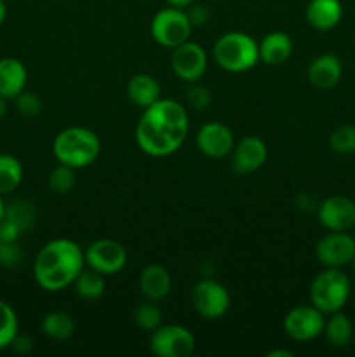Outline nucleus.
Returning <instances> with one entry per match:
<instances>
[{
    "label": "nucleus",
    "instance_id": "1",
    "mask_svg": "<svg viewBox=\"0 0 355 357\" xmlns=\"http://www.w3.org/2000/svg\"><path fill=\"white\" fill-rule=\"evenodd\" d=\"M188 131L187 108L169 98H160L143 112L136 126V142L146 155L167 157L183 146Z\"/></svg>",
    "mask_w": 355,
    "mask_h": 357
},
{
    "label": "nucleus",
    "instance_id": "2",
    "mask_svg": "<svg viewBox=\"0 0 355 357\" xmlns=\"http://www.w3.org/2000/svg\"><path fill=\"white\" fill-rule=\"evenodd\" d=\"M86 267L84 251L72 239H54L42 246L33 261V278L44 291L58 293L73 286Z\"/></svg>",
    "mask_w": 355,
    "mask_h": 357
},
{
    "label": "nucleus",
    "instance_id": "3",
    "mask_svg": "<svg viewBox=\"0 0 355 357\" xmlns=\"http://www.w3.org/2000/svg\"><path fill=\"white\" fill-rule=\"evenodd\" d=\"M101 152V139L93 129L72 126L56 135L52 142V153L59 164L82 169L90 166Z\"/></svg>",
    "mask_w": 355,
    "mask_h": 357
},
{
    "label": "nucleus",
    "instance_id": "4",
    "mask_svg": "<svg viewBox=\"0 0 355 357\" xmlns=\"http://www.w3.org/2000/svg\"><path fill=\"white\" fill-rule=\"evenodd\" d=\"M212 58L226 72H247L260 61V44L244 31H228L216 40Z\"/></svg>",
    "mask_w": 355,
    "mask_h": 357
},
{
    "label": "nucleus",
    "instance_id": "5",
    "mask_svg": "<svg viewBox=\"0 0 355 357\" xmlns=\"http://www.w3.org/2000/svg\"><path fill=\"white\" fill-rule=\"evenodd\" d=\"M350 296V279L341 268L326 267L313 278L310 284V303L322 314H333L343 309Z\"/></svg>",
    "mask_w": 355,
    "mask_h": 357
},
{
    "label": "nucleus",
    "instance_id": "6",
    "mask_svg": "<svg viewBox=\"0 0 355 357\" xmlns=\"http://www.w3.org/2000/svg\"><path fill=\"white\" fill-rule=\"evenodd\" d=\"M150 30H152V37L157 44L167 49H174L183 42L190 40L194 26L183 9L169 6L153 16Z\"/></svg>",
    "mask_w": 355,
    "mask_h": 357
},
{
    "label": "nucleus",
    "instance_id": "7",
    "mask_svg": "<svg viewBox=\"0 0 355 357\" xmlns=\"http://www.w3.org/2000/svg\"><path fill=\"white\" fill-rule=\"evenodd\" d=\"M150 349L159 357H188L195 351V337L180 324H160L152 331Z\"/></svg>",
    "mask_w": 355,
    "mask_h": 357
},
{
    "label": "nucleus",
    "instance_id": "8",
    "mask_svg": "<svg viewBox=\"0 0 355 357\" xmlns=\"http://www.w3.org/2000/svg\"><path fill=\"white\" fill-rule=\"evenodd\" d=\"M191 305L204 319H219L230 309V293L214 279H202L191 289Z\"/></svg>",
    "mask_w": 355,
    "mask_h": 357
},
{
    "label": "nucleus",
    "instance_id": "9",
    "mask_svg": "<svg viewBox=\"0 0 355 357\" xmlns=\"http://www.w3.org/2000/svg\"><path fill=\"white\" fill-rule=\"evenodd\" d=\"M84 258H86L87 267L106 278V275L118 274L125 267L127 251L117 241L100 239L87 246V250L84 251Z\"/></svg>",
    "mask_w": 355,
    "mask_h": 357
},
{
    "label": "nucleus",
    "instance_id": "10",
    "mask_svg": "<svg viewBox=\"0 0 355 357\" xmlns=\"http://www.w3.org/2000/svg\"><path fill=\"white\" fill-rule=\"evenodd\" d=\"M326 314L320 312L317 307L298 305L289 310L284 317V331L291 340L310 342L320 337L326 324Z\"/></svg>",
    "mask_w": 355,
    "mask_h": 357
},
{
    "label": "nucleus",
    "instance_id": "11",
    "mask_svg": "<svg viewBox=\"0 0 355 357\" xmlns=\"http://www.w3.org/2000/svg\"><path fill=\"white\" fill-rule=\"evenodd\" d=\"M171 68L178 79L184 82H197L207 70V54L205 49L197 42L187 40L173 49L171 54Z\"/></svg>",
    "mask_w": 355,
    "mask_h": 357
},
{
    "label": "nucleus",
    "instance_id": "12",
    "mask_svg": "<svg viewBox=\"0 0 355 357\" xmlns=\"http://www.w3.org/2000/svg\"><path fill=\"white\" fill-rule=\"evenodd\" d=\"M315 255L324 267L341 268L350 265L355 257V237L348 232H327L317 243Z\"/></svg>",
    "mask_w": 355,
    "mask_h": 357
},
{
    "label": "nucleus",
    "instance_id": "13",
    "mask_svg": "<svg viewBox=\"0 0 355 357\" xmlns=\"http://www.w3.org/2000/svg\"><path fill=\"white\" fill-rule=\"evenodd\" d=\"M317 216L329 232H348L355 229V202L345 195H331L320 202Z\"/></svg>",
    "mask_w": 355,
    "mask_h": 357
},
{
    "label": "nucleus",
    "instance_id": "14",
    "mask_svg": "<svg viewBox=\"0 0 355 357\" xmlns=\"http://www.w3.org/2000/svg\"><path fill=\"white\" fill-rule=\"evenodd\" d=\"M197 146L209 159H223L235 146V136L228 126L221 122H207L197 132Z\"/></svg>",
    "mask_w": 355,
    "mask_h": 357
},
{
    "label": "nucleus",
    "instance_id": "15",
    "mask_svg": "<svg viewBox=\"0 0 355 357\" xmlns=\"http://www.w3.org/2000/svg\"><path fill=\"white\" fill-rule=\"evenodd\" d=\"M268 159V146L260 136H246L232 150V169L237 174H249L260 169Z\"/></svg>",
    "mask_w": 355,
    "mask_h": 357
},
{
    "label": "nucleus",
    "instance_id": "16",
    "mask_svg": "<svg viewBox=\"0 0 355 357\" xmlns=\"http://www.w3.org/2000/svg\"><path fill=\"white\" fill-rule=\"evenodd\" d=\"M343 75V65L336 54H320L310 63L308 66V80L313 87L320 91H329L340 84Z\"/></svg>",
    "mask_w": 355,
    "mask_h": 357
},
{
    "label": "nucleus",
    "instance_id": "17",
    "mask_svg": "<svg viewBox=\"0 0 355 357\" xmlns=\"http://www.w3.org/2000/svg\"><path fill=\"white\" fill-rule=\"evenodd\" d=\"M171 274L164 265L150 264L139 274V289L146 300L160 302L171 293Z\"/></svg>",
    "mask_w": 355,
    "mask_h": 357
},
{
    "label": "nucleus",
    "instance_id": "18",
    "mask_svg": "<svg viewBox=\"0 0 355 357\" xmlns=\"http://www.w3.org/2000/svg\"><path fill=\"white\" fill-rule=\"evenodd\" d=\"M28 82V70L17 58L0 59V96L16 100Z\"/></svg>",
    "mask_w": 355,
    "mask_h": 357
},
{
    "label": "nucleus",
    "instance_id": "19",
    "mask_svg": "<svg viewBox=\"0 0 355 357\" xmlns=\"http://www.w3.org/2000/svg\"><path fill=\"white\" fill-rule=\"evenodd\" d=\"M343 17V6L340 0H310L306 6V21L320 31L333 30Z\"/></svg>",
    "mask_w": 355,
    "mask_h": 357
},
{
    "label": "nucleus",
    "instance_id": "20",
    "mask_svg": "<svg viewBox=\"0 0 355 357\" xmlns=\"http://www.w3.org/2000/svg\"><path fill=\"white\" fill-rule=\"evenodd\" d=\"M160 93L162 87L160 82L150 73H136L129 79L127 82V96L136 107L139 108H148L155 101L160 100Z\"/></svg>",
    "mask_w": 355,
    "mask_h": 357
},
{
    "label": "nucleus",
    "instance_id": "21",
    "mask_svg": "<svg viewBox=\"0 0 355 357\" xmlns=\"http://www.w3.org/2000/svg\"><path fill=\"white\" fill-rule=\"evenodd\" d=\"M292 54V40L285 31H270L260 42V59L265 65H282Z\"/></svg>",
    "mask_w": 355,
    "mask_h": 357
},
{
    "label": "nucleus",
    "instance_id": "22",
    "mask_svg": "<svg viewBox=\"0 0 355 357\" xmlns=\"http://www.w3.org/2000/svg\"><path fill=\"white\" fill-rule=\"evenodd\" d=\"M322 335L326 337L327 344L333 347H347L354 338V324L350 317L338 310V312L329 314V319H326V324H324Z\"/></svg>",
    "mask_w": 355,
    "mask_h": 357
},
{
    "label": "nucleus",
    "instance_id": "23",
    "mask_svg": "<svg viewBox=\"0 0 355 357\" xmlns=\"http://www.w3.org/2000/svg\"><path fill=\"white\" fill-rule=\"evenodd\" d=\"M42 331L45 337L56 342H65L72 338L75 333V321L65 310H54V312L45 314L42 319Z\"/></svg>",
    "mask_w": 355,
    "mask_h": 357
},
{
    "label": "nucleus",
    "instance_id": "24",
    "mask_svg": "<svg viewBox=\"0 0 355 357\" xmlns=\"http://www.w3.org/2000/svg\"><path fill=\"white\" fill-rule=\"evenodd\" d=\"M75 293L84 300H97L103 296L106 282H104V275L100 272L93 271V268H84L79 275H77L75 282H73Z\"/></svg>",
    "mask_w": 355,
    "mask_h": 357
},
{
    "label": "nucleus",
    "instance_id": "25",
    "mask_svg": "<svg viewBox=\"0 0 355 357\" xmlns=\"http://www.w3.org/2000/svg\"><path fill=\"white\" fill-rule=\"evenodd\" d=\"M23 181V166L10 153H0V195L16 190Z\"/></svg>",
    "mask_w": 355,
    "mask_h": 357
},
{
    "label": "nucleus",
    "instance_id": "26",
    "mask_svg": "<svg viewBox=\"0 0 355 357\" xmlns=\"http://www.w3.org/2000/svg\"><path fill=\"white\" fill-rule=\"evenodd\" d=\"M19 335V321L7 302L0 300V351L9 349L14 338Z\"/></svg>",
    "mask_w": 355,
    "mask_h": 357
},
{
    "label": "nucleus",
    "instance_id": "27",
    "mask_svg": "<svg viewBox=\"0 0 355 357\" xmlns=\"http://www.w3.org/2000/svg\"><path fill=\"white\" fill-rule=\"evenodd\" d=\"M77 178H75V169L65 164H59L54 169L49 173L47 176V185L51 188V192L58 195H66L75 188Z\"/></svg>",
    "mask_w": 355,
    "mask_h": 357
},
{
    "label": "nucleus",
    "instance_id": "28",
    "mask_svg": "<svg viewBox=\"0 0 355 357\" xmlns=\"http://www.w3.org/2000/svg\"><path fill=\"white\" fill-rule=\"evenodd\" d=\"M134 321L141 330L145 331H155L157 328L162 323V310L159 309L157 302L152 300H146V302L139 303L134 310Z\"/></svg>",
    "mask_w": 355,
    "mask_h": 357
},
{
    "label": "nucleus",
    "instance_id": "29",
    "mask_svg": "<svg viewBox=\"0 0 355 357\" xmlns=\"http://www.w3.org/2000/svg\"><path fill=\"white\" fill-rule=\"evenodd\" d=\"M329 146L334 153H340V155L355 153V126H338L329 136Z\"/></svg>",
    "mask_w": 355,
    "mask_h": 357
},
{
    "label": "nucleus",
    "instance_id": "30",
    "mask_svg": "<svg viewBox=\"0 0 355 357\" xmlns=\"http://www.w3.org/2000/svg\"><path fill=\"white\" fill-rule=\"evenodd\" d=\"M35 216L37 215H35V208L31 202L17 201L14 202L10 208H6V215H3V218L16 223V225L21 229V232H26V230H30L31 227H33Z\"/></svg>",
    "mask_w": 355,
    "mask_h": 357
},
{
    "label": "nucleus",
    "instance_id": "31",
    "mask_svg": "<svg viewBox=\"0 0 355 357\" xmlns=\"http://www.w3.org/2000/svg\"><path fill=\"white\" fill-rule=\"evenodd\" d=\"M211 101H212V94L207 87L198 86V84H194L191 87H188L187 103L188 107H191L194 110H205V108H209Z\"/></svg>",
    "mask_w": 355,
    "mask_h": 357
},
{
    "label": "nucleus",
    "instance_id": "32",
    "mask_svg": "<svg viewBox=\"0 0 355 357\" xmlns=\"http://www.w3.org/2000/svg\"><path fill=\"white\" fill-rule=\"evenodd\" d=\"M16 107L17 110H19V114L24 115V117H35V115L40 114L42 101L35 93L23 91V93L16 98Z\"/></svg>",
    "mask_w": 355,
    "mask_h": 357
},
{
    "label": "nucleus",
    "instance_id": "33",
    "mask_svg": "<svg viewBox=\"0 0 355 357\" xmlns=\"http://www.w3.org/2000/svg\"><path fill=\"white\" fill-rule=\"evenodd\" d=\"M23 260V251L16 243H0V265L7 268H13L21 264Z\"/></svg>",
    "mask_w": 355,
    "mask_h": 357
},
{
    "label": "nucleus",
    "instance_id": "34",
    "mask_svg": "<svg viewBox=\"0 0 355 357\" xmlns=\"http://www.w3.org/2000/svg\"><path fill=\"white\" fill-rule=\"evenodd\" d=\"M21 229L10 220L3 218L0 222V243H16L21 236Z\"/></svg>",
    "mask_w": 355,
    "mask_h": 357
},
{
    "label": "nucleus",
    "instance_id": "35",
    "mask_svg": "<svg viewBox=\"0 0 355 357\" xmlns=\"http://www.w3.org/2000/svg\"><path fill=\"white\" fill-rule=\"evenodd\" d=\"M188 20H190L191 26H202L209 21V10L205 6H200V3H191L190 10H188Z\"/></svg>",
    "mask_w": 355,
    "mask_h": 357
},
{
    "label": "nucleus",
    "instance_id": "36",
    "mask_svg": "<svg viewBox=\"0 0 355 357\" xmlns=\"http://www.w3.org/2000/svg\"><path fill=\"white\" fill-rule=\"evenodd\" d=\"M319 204L320 202L317 201L315 195H312L310 192H301V194H298V197H296V206L305 213L317 211Z\"/></svg>",
    "mask_w": 355,
    "mask_h": 357
},
{
    "label": "nucleus",
    "instance_id": "37",
    "mask_svg": "<svg viewBox=\"0 0 355 357\" xmlns=\"http://www.w3.org/2000/svg\"><path fill=\"white\" fill-rule=\"evenodd\" d=\"M10 347H13L17 354H28V352L33 349V340H31L30 337H21V335H17Z\"/></svg>",
    "mask_w": 355,
    "mask_h": 357
},
{
    "label": "nucleus",
    "instance_id": "38",
    "mask_svg": "<svg viewBox=\"0 0 355 357\" xmlns=\"http://www.w3.org/2000/svg\"><path fill=\"white\" fill-rule=\"evenodd\" d=\"M171 7H178V9H187L194 3V0H166Z\"/></svg>",
    "mask_w": 355,
    "mask_h": 357
},
{
    "label": "nucleus",
    "instance_id": "39",
    "mask_svg": "<svg viewBox=\"0 0 355 357\" xmlns=\"http://www.w3.org/2000/svg\"><path fill=\"white\" fill-rule=\"evenodd\" d=\"M6 20H7V6L3 0H0V26L6 23Z\"/></svg>",
    "mask_w": 355,
    "mask_h": 357
},
{
    "label": "nucleus",
    "instance_id": "40",
    "mask_svg": "<svg viewBox=\"0 0 355 357\" xmlns=\"http://www.w3.org/2000/svg\"><path fill=\"white\" fill-rule=\"evenodd\" d=\"M294 354H292L291 351H271L268 352V357H292Z\"/></svg>",
    "mask_w": 355,
    "mask_h": 357
},
{
    "label": "nucleus",
    "instance_id": "41",
    "mask_svg": "<svg viewBox=\"0 0 355 357\" xmlns=\"http://www.w3.org/2000/svg\"><path fill=\"white\" fill-rule=\"evenodd\" d=\"M6 114H7V100L0 96V121L6 117Z\"/></svg>",
    "mask_w": 355,
    "mask_h": 357
},
{
    "label": "nucleus",
    "instance_id": "42",
    "mask_svg": "<svg viewBox=\"0 0 355 357\" xmlns=\"http://www.w3.org/2000/svg\"><path fill=\"white\" fill-rule=\"evenodd\" d=\"M3 195H0V222H2V220H3V215H6V208H7V206H6V202H3Z\"/></svg>",
    "mask_w": 355,
    "mask_h": 357
},
{
    "label": "nucleus",
    "instance_id": "43",
    "mask_svg": "<svg viewBox=\"0 0 355 357\" xmlns=\"http://www.w3.org/2000/svg\"><path fill=\"white\" fill-rule=\"evenodd\" d=\"M352 271H354V274H355V257H354V260H352Z\"/></svg>",
    "mask_w": 355,
    "mask_h": 357
},
{
    "label": "nucleus",
    "instance_id": "44",
    "mask_svg": "<svg viewBox=\"0 0 355 357\" xmlns=\"http://www.w3.org/2000/svg\"><path fill=\"white\" fill-rule=\"evenodd\" d=\"M354 237H355V236H354Z\"/></svg>",
    "mask_w": 355,
    "mask_h": 357
}]
</instances>
